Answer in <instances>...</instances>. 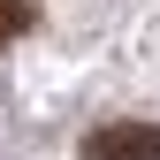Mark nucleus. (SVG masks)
Segmentation results:
<instances>
[{
	"label": "nucleus",
	"instance_id": "nucleus-2",
	"mask_svg": "<svg viewBox=\"0 0 160 160\" xmlns=\"http://www.w3.org/2000/svg\"><path fill=\"white\" fill-rule=\"evenodd\" d=\"M23 23H31V0H0V53L23 38Z\"/></svg>",
	"mask_w": 160,
	"mask_h": 160
},
{
	"label": "nucleus",
	"instance_id": "nucleus-1",
	"mask_svg": "<svg viewBox=\"0 0 160 160\" xmlns=\"http://www.w3.org/2000/svg\"><path fill=\"white\" fill-rule=\"evenodd\" d=\"M84 160H160V122H99L84 137Z\"/></svg>",
	"mask_w": 160,
	"mask_h": 160
}]
</instances>
